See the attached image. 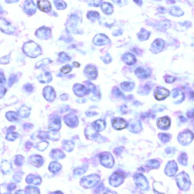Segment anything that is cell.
Segmentation results:
<instances>
[{"mask_svg":"<svg viewBox=\"0 0 194 194\" xmlns=\"http://www.w3.org/2000/svg\"><path fill=\"white\" fill-rule=\"evenodd\" d=\"M70 71H71V68L67 66H64L61 70V71L64 73H68Z\"/></svg>","mask_w":194,"mask_h":194,"instance_id":"cell-14","label":"cell"},{"mask_svg":"<svg viewBox=\"0 0 194 194\" xmlns=\"http://www.w3.org/2000/svg\"><path fill=\"white\" fill-rule=\"evenodd\" d=\"M177 7H172V9H171L170 13L171 14L175 16H180L183 14V12L181 9H177Z\"/></svg>","mask_w":194,"mask_h":194,"instance_id":"cell-12","label":"cell"},{"mask_svg":"<svg viewBox=\"0 0 194 194\" xmlns=\"http://www.w3.org/2000/svg\"><path fill=\"white\" fill-rule=\"evenodd\" d=\"M150 33L144 29H142L137 34L138 39L141 41H145L149 39Z\"/></svg>","mask_w":194,"mask_h":194,"instance_id":"cell-9","label":"cell"},{"mask_svg":"<svg viewBox=\"0 0 194 194\" xmlns=\"http://www.w3.org/2000/svg\"><path fill=\"white\" fill-rule=\"evenodd\" d=\"M185 174H182L177 177V183L180 189H185L188 188L190 185V180L189 176Z\"/></svg>","mask_w":194,"mask_h":194,"instance_id":"cell-2","label":"cell"},{"mask_svg":"<svg viewBox=\"0 0 194 194\" xmlns=\"http://www.w3.org/2000/svg\"><path fill=\"white\" fill-rule=\"evenodd\" d=\"M126 126L127 123L126 121L122 118H115L113 122V126L116 129H123L126 128Z\"/></svg>","mask_w":194,"mask_h":194,"instance_id":"cell-6","label":"cell"},{"mask_svg":"<svg viewBox=\"0 0 194 194\" xmlns=\"http://www.w3.org/2000/svg\"><path fill=\"white\" fill-rule=\"evenodd\" d=\"M122 60L123 62L128 65H134L137 62L135 56L129 53L124 54L122 56Z\"/></svg>","mask_w":194,"mask_h":194,"instance_id":"cell-5","label":"cell"},{"mask_svg":"<svg viewBox=\"0 0 194 194\" xmlns=\"http://www.w3.org/2000/svg\"><path fill=\"white\" fill-rule=\"evenodd\" d=\"M169 94V91L164 88L158 87L155 91V97L158 100L165 98Z\"/></svg>","mask_w":194,"mask_h":194,"instance_id":"cell-4","label":"cell"},{"mask_svg":"<svg viewBox=\"0 0 194 194\" xmlns=\"http://www.w3.org/2000/svg\"><path fill=\"white\" fill-rule=\"evenodd\" d=\"M121 87L125 90L131 91L134 87V84L131 82H126L121 84Z\"/></svg>","mask_w":194,"mask_h":194,"instance_id":"cell-11","label":"cell"},{"mask_svg":"<svg viewBox=\"0 0 194 194\" xmlns=\"http://www.w3.org/2000/svg\"><path fill=\"white\" fill-rule=\"evenodd\" d=\"M175 77L170 76H167L165 78V81L168 83H172L175 81Z\"/></svg>","mask_w":194,"mask_h":194,"instance_id":"cell-13","label":"cell"},{"mask_svg":"<svg viewBox=\"0 0 194 194\" xmlns=\"http://www.w3.org/2000/svg\"><path fill=\"white\" fill-rule=\"evenodd\" d=\"M38 6L41 10L47 12L50 10V5L48 1H41L38 2Z\"/></svg>","mask_w":194,"mask_h":194,"instance_id":"cell-10","label":"cell"},{"mask_svg":"<svg viewBox=\"0 0 194 194\" xmlns=\"http://www.w3.org/2000/svg\"><path fill=\"white\" fill-rule=\"evenodd\" d=\"M165 45V42L162 39H156L151 44L150 50L153 53L157 54L162 51Z\"/></svg>","mask_w":194,"mask_h":194,"instance_id":"cell-1","label":"cell"},{"mask_svg":"<svg viewBox=\"0 0 194 194\" xmlns=\"http://www.w3.org/2000/svg\"><path fill=\"white\" fill-rule=\"evenodd\" d=\"M76 65V67H78L79 66V64L78 63H77V62H75L74 63V65Z\"/></svg>","mask_w":194,"mask_h":194,"instance_id":"cell-15","label":"cell"},{"mask_svg":"<svg viewBox=\"0 0 194 194\" xmlns=\"http://www.w3.org/2000/svg\"><path fill=\"white\" fill-rule=\"evenodd\" d=\"M170 121L168 117H164L158 120L157 125L162 129H165L170 126Z\"/></svg>","mask_w":194,"mask_h":194,"instance_id":"cell-8","label":"cell"},{"mask_svg":"<svg viewBox=\"0 0 194 194\" xmlns=\"http://www.w3.org/2000/svg\"><path fill=\"white\" fill-rule=\"evenodd\" d=\"M191 134L192 133L189 132L183 133L182 135H180L179 141L182 144H188L192 141V139L193 138V134L192 135Z\"/></svg>","mask_w":194,"mask_h":194,"instance_id":"cell-7","label":"cell"},{"mask_svg":"<svg viewBox=\"0 0 194 194\" xmlns=\"http://www.w3.org/2000/svg\"><path fill=\"white\" fill-rule=\"evenodd\" d=\"M135 74L137 77L141 79H146L149 77L151 74V70L145 67H139L135 71Z\"/></svg>","mask_w":194,"mask_h":194,"instance_id":"cell-3","label":"cell"}]
</instances>
